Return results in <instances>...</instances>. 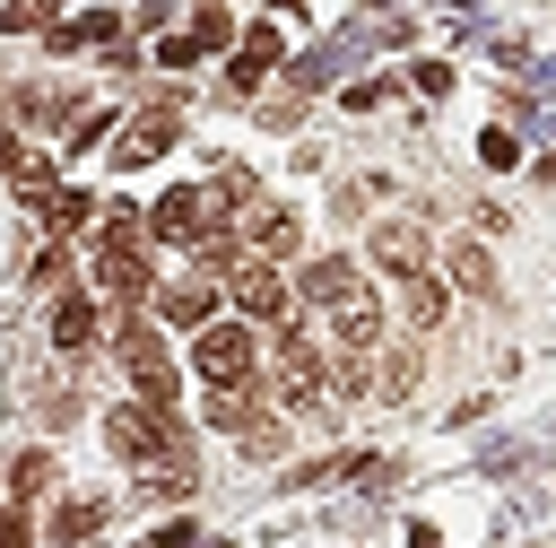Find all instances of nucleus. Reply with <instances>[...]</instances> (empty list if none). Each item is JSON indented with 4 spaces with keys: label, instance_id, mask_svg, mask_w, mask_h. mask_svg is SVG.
<instances>
[{
    "label": "nucleus",
    "instance_id": "23",
    "mask_svg": "<svg viewBox=\"0 0 556 548\" xmlns=\"http://www.w3.org/2000/svg\"><path fill=\"white\" fill-rule=\"evenodd\" d=\"M35 26H52V0H9L0 9V35H35Z\"/></svg>",
    "mask_w": 556,
    "mask_h": 548
},
{
    "label": "nucleus",
    "instance_id": "21",
    "mask_svg": "<svg viewBox=\"0 0 556 548\" xmlns=\"http://www.w3.org/2000/svg\"><path fill=\"white\" fill-rule=\"evenodd\" d=\"M417 374H426V365H417V348H400V357H382L374 391H382V400H408V391H417Z\"/></svg>",
    "mask_w": 556,
    "mask_h": 548
},
{
    "label": "nucleus",
    "instance_id": "3",
    "mask_svg": "<svg viewBox=\"0 0 556 548\" xmlns=\"http://www.w3.org/2000/svg\"><path fill=\"white\" fill-rule=\"evenodd\" d=\"M191 374H200L208 391H252V383H261L252 322H200V331H191Z\"/></svg>",
    "mask_w": 556,
    "mask_h": 548
},
{
    "label": "nucleus",
    "instance_id": "5",
    "mask_svg": "<svg viewBox=\"0 0 556 548\" xmlns=\"http://www.w3.org/2000/svg\"><path fill=\"white\" fill-rule=\"evenodd\" d=\"M226 296H235V313H243V322H269V331H287V322H295V287H287L269 261H243V270L226 278Z\"/></svg>",
    "mask_w": 556,
    "mask_h": 548
},
{
    "label": "nucleus",
    "instance_id": "18",
    "mask_svg": "<svg viewBox=\"0 0 556 548\" xmlns=\"http://www.w3.org/2000/svg\"><path fill=\"white\" fill-rule=\"evenodd\" d=\"M87 339H96V304L87 296H61L52 304V348H87Z\"/></svg>",
    "mask_w": 556,
    "mask_h": 548
},
{
    "label": "nucleus",
    "instance_id": "2",
    "mask_svg": "<svg viewBox=\"0 0 556 548\" xmlns=\"http://www.w3.org/2000/svg\"><path fill=\"white\" fill-rule=\"evenodd\" d=\"M96 287H104L113 304L156 296V270H148V244H139V217H130V209H113L104 235H96Z\"/></svg>",
    "mask_w": 556,
    "mask_h": 548
},
{
    "label": "nucleus",
    "instance_id": "1",
    "mask_svg": "<svg viewBox=\"0 0 556 548\" xmlns=\"http://www.w3.org/2000/svg\"><path fill=\"white\" fill-rule=\"evenodd\" d=\"M104 444L130 461V470H191V435L174 426V409H113L104 418Z\"/></svg>",
    "mask_w": 556,
    "mask_h": 548
},
{
    "label": "nucleus",
    "instance_id": "17",
    "mask_svg": "<svg viewBox=\"0 0 556 548\" xmlns=\"http://www.w3.org/2000/svg\"><path fill=\"white\" fill-rule=\"evenodd\" d=\"M452 287H460V296H495V261H486V244H452Z\"/></svg>",
    "mask_w": 556,
    "mask_h": 548
},
{
    "label": "nucleus",
    "instance_id": "29",
    "mask_svg": "<svg viewBox=\"0 0 556 548\" xmlns=\"http://www.w3.org/2000/svg\"><path fill=\"white\" fill-rule=\"evenodd\" d=\"M148 548H200V531H191V522H165V531H156Z\"/></svg>",
    "mask_w": 556,
    "mask_h": 548
},
{
    "label": "nucleus",
    "instance_id": "26",
    "mask_svg": "<svg viewBox=\"0 0 556 548\" xmlns=\"http://www.w3.org/2000/svg\"><path fill=\"white\" fill-rule=\"evenodd\" d=\"M0 548H35V531H26V513H17V505H0Z\"/></svg>",
    "mask_w": 556,
    "mask_h": 548
},
{
    "label": "nucleus",
    "instance_id": "25",
    "mask_svg": "<svg viewBox=\"0 0 556 548\" xmlns=\"http://www.w3.org/2000/svg\"><path fill=\"white\" fill-rule=\"evenodd\" d=\"M191 35H200V43H208V52H217V43H226V35H235V26H226V9H217V0H208V9H200V17H191Z\"/></svg>",
    "mask_w": 556,
    "mask_h": 548
},
{
    "label": "nucleus",
    "instance_id": "24",
    "mask_svg": "<svg viewBox=\"0 0 556 548\" xmlns=\"http://www.w3.org/2000/svg\"><path fill=\"white\" fill-rule=\"evenodd\" d=\"M200 52H208V43H200V35H191V26H182V35H165V43H156V61H165V70H191V61H200Z\"/></svg>",
    "mask_w": 556,
    "mask_h": 548
},
{
    "label": "nucleus",
    "instance_id": "4",
    "mask_svg": "<svg viewBox=\"0 0 556 548\" xmlns=\"http://www.w3.org/2000/svg\"><path fill=\"white\" fill-rule=\"evenodd\" d=\"M113 348H122V374H130V391H139V409H174V365H165V348H156V331L139 322V304L122 313V331H113Z\"/></svg>",
    "mask_w": 556,
    "mask_h": 548
},
{
    "label": "nucleus",
    "instance_id": "20",
    "mask_svg": "<svg viewBox=\"0 0 556 548\" xmlns=\"http://www.w3.org/2000/svg\"><path fill=\"white\" fill-rule=\"evenodd\" d=\"M87 217H96V200H87V191H52V200H43V226H52L61 244H70V235H78Z\"/></svg>",
    "mask_w": 556,
    "mask_h": 548
},
{
    "label": "nucleus",
    "instance_id": "14",
    "mask_svg": "<svg viewBox=\"0 0 556 548\" xmlns=\"http://www.w3.org/2000/svg\"><path fill=\"white\" fill-rule=\"evenodd\" d=\"M243 244H252V261H269V270H278V261H287V252L304 244V226H295L287 209H261V217L243 226Z\"/></svg>",
    "mask_w": 556,
    "mask_h": 548
},
{
    "label": "nucleus",
    "instance_id": "9",
    "mask_svg": "<svg viewBox=\"0 0 556 548\" xmlns=\"http://www.w3.org/2000/svg\"><path fill=\"white\" fill-rule=\"evenodd\" d=\"M165 148H174V104H156L148 122H130V130L113 139V165H122V174H139V165H148V157H165Z\"/></svg>",
    "mask_w": 556,
    "mask_h": 548
},
{
    "label": "nucleus",
    "instance_id": "12",
    "mask_svg": "<svg viewBox=\"0 0 556 548\" xmlns=\"http://www.w3.org/2000/svg\"><path fill=\"white\" fill-rule=\"evenodd\" d=\"M330 331H339V348H348V357H365V348L382 339V304H374V296L356 287L348 304H330Z\"/></svg>",
    "mask_w": 556,
    "mask_h": 548
},
{
    "label": "nucleus",
    "instance_id": "30",
    "mask_svg": "<svg viewBox=\"0 0 556 548\" xmlns=\"http://www.w3.org/2000/svg\"><path fill=\"white\" fill-rule=\"evenodd\" d=\"M139 548H148V539H139Z\"/></svg>",
    "mask_w": 556,
    "mask_h": 548
},
{
    "label": "nucleus",
    "instance_id": "19",
    "mask_svg": "<svg viewBox=\"0 0 556 548\" xmlns=\"http://www.w3.org/2000/svg\"><path fill=\"white\" fill-rule=\"evenodd\" d=\"M9 183H17V191H26V200H35V209H43V200H52V191H61V165H52V157H35V148H26V157H17V174H9Z\"/></svg>",
    "mask_w": 556,
    "mask_h": 548
},
{
    "label": "nucleus",
    "instance_id": "16",
    "mask_svg": "<svg viewBox=\"0 0 556 548\" xmlns=\"http://www.w3.org/2000/svg\"><path fill=\"white\" fill-rule=\"evenodd\" d=\"M43 531H52L61 548H78V539H96V531H104V505H96V496H70V505H52V522H43Z\"/></svg>",
    "mask_w": 556,
    "mask_h": 548
},
{
    "label": "nucleus",
    "instance_id": "13",
    "mask_svg": "<svg viewBox=\"0 0 556 548\" xmlns=\"http://www.w3.org/2000/svg\"><path fill=\"white\" fill-rule=\"evenodd\" d=\"M269 61H278V17H261V26H243V52H235V70H226V78H235V87L252 96V87L269 78Z\"/></svg>",
    "mask_w": 556,
    "mask_h": 548
},
{
    "label": "nucleus",
    "instance_id": "10",
    "mask_svg": "<svg viewBox=\"0 0 556 548\" xmlns=\"http://www.w3.org/2000/svg\"><path fill=\"white\" fill-rule=\"evenodd\" d=\"M374 261H382L391 278L426 270V226H408V217H382V226H374Z\"/></svg>",
    "mask_w": 556,
    "mask_h": 548
},
{
    "label": "nucleus",
    "instance_id": "7",
    "mask_svg": "<svg viewBox=\"0 0 556 548\" xmlns=\"http://www.w3.org/2000/svg\"><path fill=\"white\" fill-rule=\"evenodd\" d=\"M208 226H217V217H208V191H200V183H174V191L148 209V235H156V244H200Z\"/></svg>",
    "mask_w": 556,
    "mask_h": 548
},
{
    "label": "nucleus",
    "instance_id": "15",
    "mask_svg": "<svg viewBox=\"0 0 556 548\" xmlns=\"http://www.w3.org/2000/svg\"><path fill=\"white\" fill-rule=\"evenodd\" d=\"M156 313H165V322H182V331H200V322L217 313V287H208V278H182V287H156Z\"/></svg>",
    "mask_w": 556,
    "mask_h": 548
},
{
    "label": "nucleus",
    "instance_id": "27",
    "mask_svg": "<svg viewBox=\"0 0 556 548\" xmlns=\"http://www.w3.org/2000/svg\"><path fill=\"white\" fill-rule=\"evenodd\" d=\"M217 200H252V174L243 165H217Z\"/></svg>",
    "mask_w": 556,
    "mask_h": 548
},
{
    "label": "nucleus",
    "instance_id": "6",
    "mask_svg": "<svg viewBox=\"0 0 556 548\" xmlns=\"http://www.w3.org/2000/svg\"><path fill=\"white\" fill-rule=\"evenodd\" d=\"M321 391H330V357L287 322V331H278V400H287V409H313Z\"/></svg>",
    "mask_w": 556,
    "mask_h": 548
},
{
    "label": "nucleus",
    "instance_id": "28",
    "mask_svg": "<svg viewBox=\"0 0 556 548\" xmlns=\"http://www.w3.org/2000/svg\"><path fill=\"white\" fill-rule=\"evenodd\" d=\"M43 478H52V461H43V452H26V461H17V496H35Z\"/></svg>",
    "mask_w": 556,
    "mask_h": 548
},
{
    "label": "nucleus",
    "instance_id": "22",
    "mask_svg": "<svg viewBox=\"0 0 556 548\" xmlns=\"http://www.w3.org/2000/svg\"><path fill=\"white\" fill-rule=\"evenodd\" d=\"M113 35H122V17H113V9H87V17H78V26H61L52 43L70 52V43H113Z\"/></svg>",
    "mask_w": 556,
    "mask_h": 548
},
{
    "label": "nucleus",
    "instance_id": "11",
    "mask_svg": "<svg viewBox=\"0 0 556 548\" xmlns=\"http://www.w3.org/2000/svg\"><path fill=\"white\" fill-rule=\"evenodd\" d=\"M443 304H452V287H443L434 270H408V278H400V322H408V331H434Z\"/></svg>",
    "mask_w": 556,
    "mask_h": 548
},
{
    "label": "nucleus",
    "instance_id": "8",
    "mask_svg": "<svg viewBox=\"0 0 556 548\" xmlns=\"http://www.w3.org/2000/svg\"><path fill=\"white\" fill-rule=\"evenodd\" d=\"M356 287H365V270H356V261H339V252H321V261L295 278V304H321V313H330V304H348Z\"/></svg>",
    "mask_w": 556,
    "mask_h": 548
}]
</instances>
